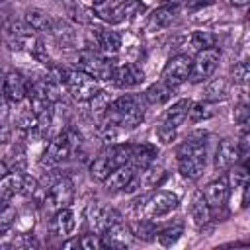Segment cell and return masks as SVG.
<instances>
[{"instance_id":"1","label":"cell","mask_w":250,"mask_h":250,"mask_svg":"<svg viewBox=\"0 0 250 250\" xmlns=\"http://www.w3.org/2000/svg\"><path fill=\"white\" fill-rule=\"evenodd\" d=\"M143 100L133 94H123V96L111 100L109 107L102 115V123H100L102 137L105 141H113L119 133L139 127L145 119V102Z\"/></svg>"},{"instance_id":"2","label":"cell","mask_w":250,"mask_h":250,"mask_svg":"<svg viewBox=\"0 0 250 250\" xmlns=\"http://www.w3.org/2000/svg\"><path fill=\"white\" fill-rule=\"evenodd\" d=\"M207 139L209 135L205 131H193L189 133L178 146L176 158H178V170L188 180H197L205 166H207Z\"/></svg>"},{"instance_id":"3","label":"cell","mask_w":250,"mask_h":250,"mask_svg":"<svg viewBox=\"0 0 250 250\" xmlns=\"http://www.w3.org/2000/svg\"><path fill=\"white\" fill-rule=\"evenodd\" d=\"M64 90L78 102H88L96 92H100V82L80 68H59Z\"/></svg>"},{"instance_id":"4","label":"cell","mask_w":250,"mask_h":250,"mask_svg":"<svg viewBox=\"0 0 250 250\" xmlns=\"http://www.w3.org/2000/svg\"><path fill=\"white\" fill-rule=\"evenodd\" d=\"M78 68L100 82V80H111L115 62L111 61L109 55H104V53H98L92 49H84L78 53Z\"/></svg>"},{"instance_id":"5","label":"cell","mask_w":250,"mask_h":250,"mask_svg":"<svg viewBox=\"0 0 250 250\" xmlns=\"http://www.w3.org/2000/svg\"><path fill=\"white\" fill-rule=\"evenodd\" d=\"M80 137L76 135L74 129H62L59 131L47 145L45 150V160L49 164H61L72 156V152L78 148Z\"/></svg>"},{"instance_id":"6","label":"cell","mask_w":250,"mask_h":250,"mask_svg":"<svg viewBox=\"0 0 250 250\" xmlns=\"http://www.w3.org/2000/svg\"><path fill=\"white\" fill-rule=\"evenodd\" d=\"M74 199V184L70 178H59L55 180L49 189L45 191V197H43V207L47 213H55L59 209H64V207H70Z\"/></svg>"},{"instance_id":"7","label":"cell","mask_w":250,"mask_h":250,"mask_svg":"<svg viewBox=\"0 0 250 250\" xmlns=\"http://www.w3.org/2000/svg\"><path fill=\"white\" fill-rule=\"evenodd\" d=\"M178 205H180V195L178 193L168 191V189H158V191H152V193L145 195L141 217L158 219V217H164V215L172 213Z\"/></svg>"},{"instance_id":"8","label":"cell","mask_w":250,"mask_h":250,"mask_svg":"<svg viewBox=\"0 0 250 250\" xmlns=\"http://www.w3.org/2000/svg\"><path fill=\"white\" fill-rule=\"evenodd\" d=\"M221 61V49L219 47H207L197 51V55L191 59V72H189V80L193 84L205 82L207 78L213 76V72L217 70Z\"/></svg>"},{"instance_id":"9","label":"cell","mask_w":250,"mask_h":250,"mask_svg":"<svg viewBox=\"0 0 250 250\" xmlns=\"http://www.w3.org/2000/svg\"><path fill=\"white\" fill-rule=\"evenodd\" d=\"M189 72H191V57L189 55H174L162 68L160 72V80L170 86L172 90L182 86L186 80H189Z\"/></svg>"},{"instance_id":"10","label":"cell","mask_w":250,"mask_h":250,"mask_svg":"<svg viewBox=\"0 0 250 250\" xmlns=\"http://www.w3.org/2000/svg\"><path fill=\"white\" fill-rule=\"evenodd\" d=\"M143 80H145V72H143V68H141L139 64H135V62L115 64L113 74H111V82H113V86L123 88V90L135 88V86H139Z\"/></svg>"},{"instance_id":"11","label":"cell","mask_w":250,"mask_h":250,"mask_svg":"<svg viewBox=\"0 0 250 250\" xmlns=\"http://www.w3.org/2000/svg\"><path fill=\"white\" fill-rule=\"evenodd\" d=\"M236 162H240V152L238 145L234 139H221L219 146L215 150V170L217 172H229Z\"/></svg>"},{"instance_id":"12","label":"cell","mask_w":250,"mask_h":250,"mask_svg":"<svg viewBox=\"0 0 250 250\" xmlns=\"http://www.w3.org/2000/svg\"><path fill=\"white\" fill-rule=\"evenodd\" d=\"M203 197L207 201V205L213 209H221L225 203H227V197H229V176L223 174L215 180H211L205 188H203Z\"/></svg>"},{"instance_id":"13","label":"cell","mask_w":250,"mask_h":250,"mask_svg":"<svg viewBox=\"0 0 250 250\" xmlns=\"http://www.w3.org/2000/svg\"><path fill=\"white\" fill-rule=\"evenodd\" d=\"M131 230H129V225L121 221H115L111 223L104 232H102V240H104V248H127L131 244Z\"/></svg>"},{"instance_id":"14","label":"cell","mask_w":250,"mask_h":250,"mask_svg":"<svg viewBox=\"0 0 250 250\" xmlns=\"http://www.w3.org/2000/svg\"><path fill=\"white\" fill-rule=\"evenodd\" d=\"M76 229V217L72 213L70 207H64V209H59L51 215V221H49V230L51 234L55 236H61V238H66L74 232Z\"/></svg>"},{"instance_id":"15","label":"cell","mask_w":250,"mask_h":250,"mask_svg":"<svg viewBox=\"0 0 250 250\" xmlns=\"http://www.w3.org/2000/svg\"><path fill=\"white\" fill-rule=\"evenodd\" d=\"M158 150L154 145H148V143H141V145H133L131 146V156H129V166L141 174L143 170H146L150 164H154V158H156Z\"/></svg>"},{"instance_id":"16","label":"cell","mask_w":250,"mask_h":250,"mask_svg":"<svg viewBox=\"0 0 250 250\" xmlns=\"http://www.w3.org/2000/svg\"><path fill=\"white\" fill-rule=\"evenodd\" d=\"M92 35H94V41H96L100 53L109 55V57L119 53V49H121V35L117 31H113L111 27H94Z\"/></svg>"},{"instance_id":"17","label":"cell","mask_w":250,"mask_h":250,"mask_svg":"<svg viewBox=\"0 0 250 250\" xmlns=\"http://www.w3.org/2000/svg\"><path fill=\"white\" fill-rule=\"evenodd\" d=\"M2 92L12 104H21L27 96V80L20 72H8L2 82Z\"/></svg>"},{"instance_id":"18","label":"cell","mask_w":250,"mask_h":250,"mask_svg":"<svg viewBox=\"0 0 250 250\" xmlns=\"http://www.w3.org/2000/svg\"><path fill=\"white\" fill-rule=\"evenodd\" d=\"M189 107H191V100L189 98H182L178 102H174L162 115L160 119V125L166 127V129H178L186 119H188V113H189Z\"/></svg>"},{"instance_id":"19","label":"cell","mask_w":250,"mask_h":250,"mask_svg":"<svg viewBox=\"0 0 250 250\" xmlns=\"http://www.w3.org/2000/svg\"><path fill=\"white\" fill-rule=\"evenodd\" d=\"M135 176H137V172L129 164H123V166L111 170L109 176L102 184L105 186L107 191H125L131 186V182L135 180Z\"/></svg>"},{"instance_id":"20","label":"cell","mask_w":250,"mask_h":250,"mask_svg":"<svg viewBox=\"0 0 250 250\" xmlns=\"http://www.w3.org/2000/svg\"><path fill=\"white\" fill-rule=\"evenodd\" d=\"M25 25L33 29L35 33H53L55 29V20L51 14L39 8H29L25 12Z\"/></svg>"},{"instance_id":"21","label":"cell","mask_w":250,"mask_h":250,"mask_svg":"<svg viewBox=\"0 0 250 250\" xmlns=\"http://www.w3.org/2000/svg\"><path fill=\"white\" fill-rule=\"evenodd\" d=\"M189 215L193 219V225L199 229H203L211 221V207L207 205L201 191H193L191 201H189Z\"/></svg>"},{"instance_id":"22","label":"cell","mask_w":250,"mask_h":250,"mask_svg":"<svg viewBox=\"0 0 250 250\" xmlns=\"http://www.w3.org/2000/svg\"><path fill=\"white\" fill-rule=\"evenodd\" d=\"M176 14H178L176 4H162V6L156 8V10L152 12V16L148 18V29L154 31V29H162V27L170 25L172 20L176 18Z\"/></svg>"},{"instance_id":"23","label":"cell","mask_w":250,"mask_h":250,"mask_svg":"<svg viewBox=\"0 0 250 250\" xmlns=\"http://www.w3.org/2000/svg\"><path fill=\"white\" fill-rule=\"evenodd\" d=\"M143 98H145V102H148V104H152V105H162V104H166V102L172 98V88L166 86L162 80H158V82L150 84V86L145 90Z\"/></svg>"},{"instance_id":"24","label":"cell","mask_w":250,"mask_h":250,"mask_svg":"<svg viewBox=\"0 0 250 250\" xmlns=\"http://www.w3.org/2000/svg\"><path fill=\"white\" fill-rule=\"evenodd\" d=\"M129 225V230L135 238H141V240H152L156 236V227L152 223V219H146V217H139V219H133Z\"/></svg>"},{"instance_id":"25","label":"cell","mask_w":250,"mask_h":250,"mask_svg":"<svg viewBox=\"0 0 250 250\" xmlns=\"http://www.w3.org/2000/svg\"><path fill=\"white\" fill-rule=\"evenodd\" d=\"M141 174H143V178H139V186H143L145 189H156V188H160L162 182H164L166 176H168L164 168L154 166V164H150V166H148L146 170H143Z\"/></svg>"},{"instance_id":"26","label":"cell","mask_w":250,"mask_h":250,"mask_svg":"<svg viewBox=\"0 0 250 250\" xmlns=\"http://www.w3.org/2000/svg\"><path fill=\"white\" fill-rule=\"evenodd\" d=\"M131 143H119V145H111L105 148L107 152V158H109V164L111 168H119L123 164H129V156H131Z\"/></svg>"},{"instance_id":"27","label":"cell","mask_w":250,"mask_h":250,"mask_svg":"<svg viewBox=\"0 0 250 250\" xmlns=\"http://www.w3.org/2000/svg\"><path fill=\"white\" fill-rule=\"evenodd\" d=\"M111 170H113V168H111V164H109V158H107V152H105V150H102V152L92 160V164H90V176H92V180H96V182H104V180L109 176Z\"/></svg>"},{"instance_id":"28","label":"cell","mask_w":250,"mask_h":250,"mask_svg":"<svg viewBox=\"0 0 250 250\" xmlns=\"http://www.w3.org/2000/svg\"><path fill=\"white\" fill-rule=\"evenodd\" d=\"M182 234H184V223H174V225H168V227H164V229H160V230H156V240L162 244V246H172V244H176L180 238H182Z\"/></svg>"},{"instance_id":"29","label":"cell","mask_w":250,"mask_h":250,"mask_svg":"<svg viewBox=\"0 0 250 250\" xmlns=\"http://www.w3.org/2000/svg\"><path fill=\"white\" fill-rule=\"evenodd\" d=\"M213 115H215V105H213V102H209V100H201V102H197V104L191 102V107H189V113H188V117H189L191 123L205 121V119H209V117H213Z\"/></svg>"},{"instance_id":"30","label":"cell","mask_w":250,"mask_h":250,"mask_svg":"<svg viewBox=\"0 0 250 250\" xmlns=\"http://www.w3.org/2000/svg\"><path fill=\"white\" fill-rule=\"evenodd\" d=\"M16 217H18V209L16 205L12 203V199H6V201H0V232H8L14 223H16Z\"/></svg>"},{"instance_id":"31","label":"cell","mask_w":250,"mask_h":250,"mask_svg":"<svg viewBox=\"0 0 250 250\" xmlns=\"http://www.w3.org/2000/svg\"><path fill=\"white\" fill-rule=\"evenodd\" d=\"M88 102H90V109H92V113L102 117V115L105 113V109L109 107V104H111V96H109V92L100 90V92H96Z\"/></svg>"},{"instance_id":"32","label":"cell","mask_w":250,"mask_h":250,"mask_svg":"<svg viewBox=\"0 0 250 250\" xmlns=\"http://www.w3.org/2000/svg\"><path fill=\"white\" fill-rule=\"evenodd\" d=\"M225 94H227V80H225V78H217V80H213V82L205 88V98H203V100L217 102V100L225 98Z\"/></svg>"},{"instance_id":"33","label":"cell","mask_w":250,"mask_h":250,"mask_svg":"<svg viewBox=\"0 0 250 250\" xmlns=\"http://www.w3.org/2000/svg\"><path fill=\"white\" fill-rule=\"evenodd\" d=\"M78 248H84V250H98V248H104L102 234H98V232L82 234V236L78 238Z\"/></svg>"},{"instance_id":"34","label":"cell","mask_w":250,"mask_h":250,"mask_svg":"<svg viewBox=\"0 0 250 250\" xmlns=\"http://www.w3.org/2000/svg\"><path fill=\"white\" fill-rule=\"evenodd\" d=\"M191 45H193L197 51H201V49L213 47V45H215V37H213V33H209V31H193V35H191Z\"/></svg>"},{"instance_id":"35","label":"cell","mask_w":250,"mask_h":250,"mask_svg":"<svg viewBox=\"0 0 250 250\" xmlns=\"http://www.w3.org/2000/svg\"><path fill=\"white\" fill-rule=\"evenodd\" d=\"M232 74H234V82L236 84H246V80H248V64L242 61V62H238V64H234V68H232Z\"/></svg>"},{"instance_id":"36","label":"cell","mask_w":250,"mask_h":250,"mask_svg":"<svg viewBox=\"0 0 250 250\" xmlns=\"http://www.w3.org/2000/svg\"><path fill=\"white\" fill-rule=\"evenodd\" d=\"M8 115H10V100L0 90V125H4L8 121Z\"/></svg>"},{"instance_id":"37","label":"cell","mask_w":250,"mask_h":250,"mask_svg":"<svg viewBox=\"0 0 250 250\" xmlns=\"http://www.w3.org/2000/svg\"><path fill=\"white\" fill-rule=\"evenodd\" d=\"M156 137L160 139V143H172L174 141V137H176V131L174 129H166V127H162V125H158L156 127Z\"/></svg>"},{"instance_id":"38","label":"cell","mask_w":250,"mask_h":250,"mask_svg":"<svg viewBox=\"0 0 250 250\" xmlns=\"http://www.w3.org/2000/svg\"><path fill=\"white\" fill-rule=\"evenodd\" d=\"M10 172H12V168H10L8 160H0V180H2V178H6Z\"/></svg>"},{"instance_id":"39","label":"cell","mask_w":250,"mask_h":250,"mask_svg":"<svg viewBox=\"0 0 250 250\" xmlns=\"http://www.w3.org/2000/svg\"><path fill=\"white\" fill-rule=\"evenodd\" d=\"M230 4H234V6H246L248 0H230Z\"/></svg>"}]
</instances>
